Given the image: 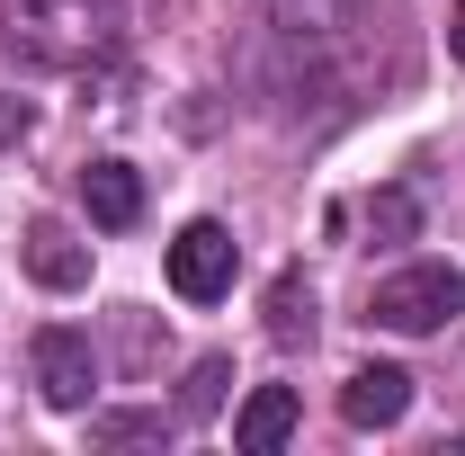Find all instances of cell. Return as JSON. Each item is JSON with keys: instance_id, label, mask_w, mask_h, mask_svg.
I'll return each instance as SVG.
<instances>
[{"instance_id": "cell-1", "label": "cell", "mask_w": 465, "mask_h": 456, "mask_svg": "<svg viewBox=\"0 0 465 456\" xmlns=\"http://www.w3.org/2000/svg\"><path fill=\"white\" fill-rule=\"evenodd\" d=\"M125 45V0H9V55L36 72H90Z\"/></svg>"}, {"instance_id": "cell-2", "label": "cell", "mask_w": 465, "mask_h": 456, "mask_svg": "<svg viewBox=\"0 0 465 456\" xmlns=\"http://www.w3.org/2000/svg\"><path fill=\"white\" fill-rule=\"evenodd\" d=\"M457 313H465V278L448 260H411L394 278H376V295H367V322H376V332H403V341L448 332Z\"/></svg>"}, {"instance_id": "cell-3", "label": "cell", "mask_w": 465, "mask_h": 456, "mask_svg": "<svg viewBox=\"0 0 465 456\" xmlns=\"http://www.w3.org/2000/svg\"><path fill=\"white\" fill-rule=\"evenodd\" d=\"M232 278H242L232 224H215V215L179 224V242H171V295L179 304H215V295H232Z\"/></svg>"}, {"instance_id": "cell-4", "label": "cell", "mask_w": 465, "mask_h": 456, "mask_svg": "<svg viewBox=\"0 0 465 456\" xmlns=\"http://www.w3.org/2000/svg\"><path fill=\"white\" fill-rule=\"evenodd\" d=\"M36 385H45V402L54 411H81V402L99 394V349H90V332H36Z\"/></svg>"}, {"instance_id": "cell-5", "label": "cell", "mask_w": 465, "mask_h": 456, "mask_svg": "<svg viewBox=\"0 0 465 456\" xmlns=\"http://www.w3.org/2000/svg\"><path fill=\"white\" fill-rule=\"evenodd\" d=\"M18 260H27V278H36V286H54V295L90 286V242H81V233H63L54 215H36V224H27Z\"/></svg>"}, {"instance_id": "cell-6", "label": "cell", "mask_w": 465, "mask_h": 456, "mask_svg": "<svg viewBox=\"0 0 465 456\" xmlns=\"http://www.w3.org/2000/svg\"><path fill=\"white\" fill-rule=\"evenodd\" d=\"M295 421H304L295 385H260V394L232 411V448H242V456H278V448L295 439Z\"/></svg>"}, {"instance_id": "cell-7", "label": "cell", "mask_w": 465, "mask_h": 456, "mask_svg": "<svg viewBox=\"0 0 465 456\" xmlns=\"http://www.w3.org/2000/svg\"><path fill=\"white\" fill-rule=\"evenodd\" d=\"M403 411H411V376L403 367H358L341 385V421L349 430H394Z\"/></svg>"}, {"instance_id": "cell-8", "label": "cell", "mask_w": 465, "mask_h": 456, "mask_svg": "<svg viewBox=\"0 0 465 456\" xmlns=\"http://www.w3.org/2000/svg\"><path fill=\"white\" fill-rule=\"evenodd\" d=\"M81 206H90V224H108V233L143 224V171L134 162H90L81 171Z\"/></svg>"}, {"instance_id": "cell-9", "label": "cell", "mask_w": 465, "mask_h": 456, "mask_svg": "<svg viewBox=\"0 0 465 456\" xmlns=\"http://www.w3.org/2000/svg\"><path fill=\"white\" fill-rule=\"evenodd\" d=\"M367 0H269V18H278V36L287 45H304V55H322L331 36H341L349 18H358Z\"/></svg>"}, {"instance_id": "cell-10", "label": "cell", "mask_w": 465, "mask_h": 456, "mask_svg": "<svg viewBox=\"0 0 465 456\" xmlns=\"http://www.w3.org/2000/svg\"><path fill=\"white\" fill-rule=\"evenodd\" d=\"M269 341H278V349L313 341V286H304V278H278V286H269Z\"/></svg>"}, {"instance_id": "cell-11", "label": "cell", "mask_w": 465, "mask_h": 456, "mask_svg": "<svg viewBox=\"0 0 465 456\" xmlns=\"http://www.w3.org/2000/svg\"><path fill=\"white\" fill-rule=\"evenodd\" d=\"M367 233H376L385 251L411 242V233H420V197H411V188H376V197H367Z\"/></svg>"}, {"instance_id": "cell-12", "label": "cell", "mask_w": 465, "mask_h": 456, "mask_svg": "<svg viewBox=\"0 0 465 456\" xmlns=\"http://www.w3.org/2000/svg\"><path fill=\"white\" fill-rule=\"evenodd\" d=\"M224 358H197V367H188V394H179V411H188V421H206V411H215V402H224Z\"/></svg>"}, {"instance_id": "cell-13", "label": "cell", "mask_w": 465, "mask_h": 456, "mask_svg": "<svg viewBox=\"0 0 465 456\" xmlns=\"http://www.w3.org/2000/svg\"><path fill=\"white\" fill-rule=\"evenodd\" d=\"M162 430H171L162 411H99V421H90V439H108V448H125V439H162Z\"/></svg>"}, {"instance_id": "cell-14", "label": "cell", "mask_w": 465, "mask_h": 456, "mask_svg": "<svg viewBox=\"0 0 465 456\" xmlns=\"http://www.w3.org/2000/svg\"><path fill=\"white\" fill-rule=\"evenodd\" d=\"M27 134H36V108H27L18 90H0V153H9V144H27Z\"/></svg>"}, {"instance_id": "cell-15", "label": "cell", "mask_w": 465, "mask_h": 456, "mask_svg": "<svg viewBox=\"0 0 465 456\" xmlns=\"http://www.w3.org/2000/svg\"><path fill=\"white\" fill-rule=\"evenodd\" d=\"M448 55L465 63V0H457V9H448Z\"/></svg>"}]
</instances>
